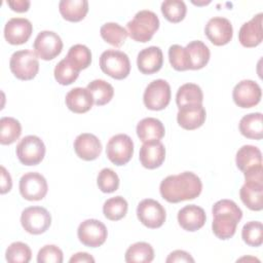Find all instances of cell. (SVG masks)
Wrapping results in <instances>:
<instances>
[{
	"label": "cell",
	"instance_id": "41",
	"mask_svg": "<svg viewBox=\"0 0 263 263\" xmlns=\"http://www.w3.org/2000/svg\"><path fill=\"white\" fill-rule=\"evenodd\" d=\"M97 184L102 192L112 193L116 191L119 187V178L113 170L105 167L99 173L97 178Z\"/></svg>",
	"mask_w": 263,
	"mask_h": 263
},
{
	"label": "cell",
	"instance_id": "22",
	"mask_svg": "<svg viewBox=\"0 0 263 263\" xmlns=\"http://www.w3.org/2000/svg\"><path fill=\"white\" fill-rule=\"evenodd\" d=\"M206 220L205 212L195 204H188L178 212L179 225L186 231H196L200 229Z\"/></svg>",
	"mask_w": 263,
	"mask_h": 263
},
{
	"label": "cell",
	"instance_id": "42",
	"mask_svg": "<svg viewBox=\"0 0 263 263\" xmlns=\"http://www.w3.org/2000/svg\"><path fill=\"white\" fill-rule=\"evenodd\" d=\"M168 61L172 67L177 71L189 70V62L186 48L179 44H173L170 46Z\"/></svg>",
	"mask_w": 263,
	"mask_h": 263
},
{
	"label": "cell",
	"instance_id": "20",
	"mask_svg": "<svg viewBox=\"0 0 263 263\" xmlns=\"http://www.w3.org/2000/svg\"><path fill=\"white\" fill-rule=\"evenodd\" d=\"M139 158L141 164L148 170L159 167L165 159L164 145L160 141L144 143L140 148Z\"/></svg>",
	"mask_w": 263,
	"mask_h": 263
},
{
	"label": "cell",
	"instance_id": "33",
	"mask_svg": "<svg viewBox=\"0 0 263 263\" xmlns=\"http://www.w3.org/2000/svg\"><path fill=\"white\" fill-rule=\"evenodd\" d=\"M22 134V125L13 117L4 116L0 119V143L10 145L14 143Z\"/></svg>",
	"mask_w": 263,
	"mask_h": 263
},
{
	"label": "cell",
	"instance_id": "16",
	"mask_svg": "<svg viewBox=\"0 0 263 263\" xmlns=\"http://www.w3.org/2000/svg\"><path fill=\"white\" fill-rule=\"evenodd\" d=\"M33 26L28 18L11 17L4 27V38L12 45L26 43L31 37Z\"/></svg>",
	"mask_w": 263,
	"mask_h": 263
},
{
	"label": "cell",
	"instance_id": "27",
	"mask_svg": "<svg viewBox=\"0 0 263 263\" xmlns=\"http://www.w3.org/2000/svg\"><path fill=\"white\" fill-rule=\"evenodd\" d=\"M186 51L189 62V70L202 69L210 61V49L200 40H194L186 45Z\"/></svg>",
	"mask_w": 263,
	"mask_h": 263
},
{
	"label": "cell",
	"instance_id": "8",
	"mask_svg": "<svg viewBox=\"0 0 263 263\" xmlns=\"http://www.w3.org/2000/svg\"><path fill=\"white\" fill-rule=\"evenodd\" d=\"M21 224L30 234L44 233L51 224L49 212L42 206H29L22 212Z\"/></svg>",
	"mask_w": 263,
	"mask_h": 263
},
{
	"label": "cell",
	"instance_id": "34",
	"mask_svg": "<svg viewBox=\"0 0 263 263\" xmlns=\"http://www.w3.org/2000/svg\"><path fill=\"white\" fill-rule=\"evenodd\" d=\"M66 59L77 71L80 72L90 65L91 51L83 44H75L70 47Z\"/></svg>",
	"mask_w": 263,
	"mask_h": 263
},
{
	"label": "cell",
	"instance_id": "15",
	"mask_svg": "<svg viewBox=\"0 0 263 263\" xmlns=\"http://www.w3.org/2000/svg\"><path fill=\"white\" fill-rule=\"evenodd\" d=\"M204 33L208 39L217 46L229 43L233 36V28L230 21L222 16H214L205 25Z\"/></svg>",
	"mask_w": 263,
	"mask_h": 263
},
{
	"label": "cell",
	"instance_id": "32",
	"mask_svg": "<svg viewBox=\"0 0 263 263\" xmlns=\"http://www.w3.org/2000/svg\"><path fill=\"white\" fill-rule=\"evenodd\" d=\"M202 90L195 83H185L181 85L176 95V103L179 108L187 104H202Z\"/></svg>",
	"mask_w": 263,
	"mask_h": 263
},
{
	"label": "cell",
	"instance_id": "11",
	"mask_svg": "<svg viewBox=\"0 0 263 263\" xmlns=\"http://www.w3.org/2000/svg\"><path fill=\"white\" fill-rule=\"evenodd\" d=\"M137 216L143 225L151 229H156L161 227L165 222L166 213L158 201L152 198H146L138 204Z\"/></svg>",
	"mask_w": 263,
	"mask_h": 263
},
{
	"label": "cell",
	"instance_id": "25",
	"mask_svg": "<svg viewBox=\"0 0 263 263\" xmlns=\"http://www.w3.org/2000/svg\"><path fill=\"white\" fill-rule=\"evenodd\" d=\"M235 162L237 167L245 174L262 166V153L253 145H243L236 152Z\"/></svg>",
	"mask_w": 263,
	"mask_h": 263
},
{
	"label": "cell",
	"instance_id": "7",
	"mask_svg": "<svg viewBox=\"0 0 263 263\" xmlns=\"http://www.w3.org/2000/svg\"><path fill=\"white\" fill-rule=\"evenodd\" d=\"M171 86L163 79H155L151 81L145 88L143 101L149 110H163L171 102Z\"/></svg>",
	"mask_w": 263,
	"mask_h": 263
},
{
	"label": "cell",
	"instance_id": "24",
	"mask_svg": "<svg viewBox=\"0 0 263 263\" xmlns=\"http://www.w3.org/2000/svg\"><path fill=\"white\" fill-rule=\"evenodd\" d=\"M69 110L81 114L89 111L93 105V99L87 88L75 87L68 91L65 99Z\"/></svg>",
	"mask_w": 263,
	"mask_h": 263
},
{
	"label": "cell",
	"instance_id": "10",
	"mask_svg": "<svg viewBox=\"0 0 263 263\" xmlns=\"http://www.w3.org/2000/svg\"><path fill=\"white\" fill-rule=\"evenodd\" d=\"M107 235V227L97 219L83 221L77 229V236L80 242L89 248L101 247L106 241Z\"/></svg>",
	"mask_w": 263,
	"mask_h": 263
},
{
	"label": "cell",
	"instance_id": "17",
	"mask_svg": "<svg viewBox=\"0 0 263 263\" xmlns=\"http://www.w3.org/2000/svg\"><path fill=\"white\" fill-rule=\"evenodd\" d=\"M205 117L206 113L202 104H187L179 108L177 121L182 128L193 130L204 123Z\"/></svg>",
	"mask_w": 263,
	"mask_h": 263
},
{
	"label": "cell",
	"instance_id": "3",
	"mask_svg": "<svg viewBox=\"0 0 263 263\" xmlns=\"http://www.w3.org/2000/svg\"><path fill=\"white\" fill-rule=\"evenodd\" d=\"M127 33L132 39L138 42H148L159 28V18L151 10L138 11L126 25Z\"/></svg>",
	"mask_w": 263,
	"mask_h": 263
},
{
	"label": "cell",
	"instance_id": "37",
	"mask_svg": "<svg viewBox=\"0 0 263 263\" xmlns=\"http://www.w3.org/2000/svg\"><path fill=\"white\" fill-rule=\"evenodd\" d=\"M161 12L171 23H180L184 20L187 7L182 0H165L161 3Z\"/></svg>",
	"mask_w": 263,
	"mask_h": 263
},
{
	"label": "cell",
	"instance_id": "39",
	"mask_svg": "<svg viewBox=\"0 0 263 263\" xmlns=\"http://www.w3.org/2000/svg\"><path fill=\"white\" fill-rule=\"evenodd\" d=\"M242 240L250 247H260L263 242V226L259 221H250L241 229Z\"/></svg>",
	"mask_w": 263,
	"mask_h": 263
},
{
	"label": "cell",
	"instance_id": "28",
	"mask_svg": "<svg viewBox=\"0 0 263 263\" xmlns=\"http://www.w3.org/2000/svg\"><path fill=\"white\" fill-rule=\"evenodd\" d=\"M61 15L69 22H80L88 12V2L86 0H62L59 3Z\"/></svg>",
	"mask_w": 263,
	"mask_h": 263
},
{
	"label": "cell",
	"instance_id": "46",
	"mask_svg": "<svg viewBox=\"0 0 263 263\" xmlns=\"http://www.w3.org/2000/svg\"><path fill=\"white\" fill-rule=\"evenodd\" d=\"M7 5L16 12H25L28 11L30 7V1L28 0H14V1H7Z\"/></svg>",
	"mask_w": 263,
	"mask_h": 263
},
{
	"label": "cell",
	"instance_id": "19",
	"mask_svg": "<svg viewBox=\"0 0 263 263\" xmlns=\"http://www.w3.org/2000/svg\"><path fill=\"white\" fill-rule=\"evenodd\" d=\"M74 151L77 156L83 160H95L102 152V144L97 136L83 133L76 137L74 141Z\"/></svg>",
	"mask_w": 263,
	"mask_h": 263
},
{
	"label": "cell",
	"instance_id": "14",
	"mask_svg": "<svg viewBox=\"0 0 263 263\" xmlns=\"http://www.w3.org/2000/svg\"><path fill=\"white\" fill-rule=\"evenodd\" d=\"M262 90L260 85L253 80L245 79L239 81L233 88L232 98L240 108H252L261 101Z\"/></svg>",
	"mask_w": 263,
	"mask_h": 263
},
{
	"label": "cell",
	"instance_id": "21",
	"mask_svg": "<svg viewBox=\"0 0 263 263\" xmlns=\"http://www.w3.org/2000/svg\"><path fill=\"white\" fill-rule=\"evenodd\" d=\"M163 65V54L158 46H149L138 53L137 66L143 74L158 72Z\"/></svg>",
	"mask_w": 263,
	"mask_h": 263
},
{
	"label": "cell",
	"instance_id": "6",
	"mask_svg": "<svg viewBox=\"0 0 263 263\" xmlns=\"http://www.w3.org/2000/svg\"><path fill=\"white\" fill-rule=\"evenodd\" d=\"M16 156L21 163L25 165H37L45 155V145L43 141L34 135L24 137L16 145Z\"/></svg>",
	"mask_w": 263,
	"mask_h": 263
},
{
	"label": "cell",
	"instance_id": "26",
	"mask_svg": "<svg viewBox=\"0 0 263 263\" xmlns=\"http://www.w3.org/2000/svg\"><path fill=\"white\" fill-rule=\"evenodd\" d=\"M165 129L162 122L154 117L142 119L137 125V135L143 142L159 141L164 137Z\"/></svg>",
	"mask_w": 263,
	"mask_h": 263
},
{
	"label": "cell",
	"instance_id": "31",
	"mask_svg": "<svg viewBox=\"0 0 263 263\" xmlns=\"http://www.w3.org/2000/svg\"><path fill=\"white\" fill-rule=\"evenodd\" d=\"M86 88L91 93L93 99V104L97 106L106 105L112 100L114 96L113 86L109 82L103 79H95L90 81L87 84Z\"/></svg>",
	"mask_w": 263,
	"mask_h": 263
},
{
	"label": "cell",
	"instance_id": "38",
	"mask_svg": "<svg viewBox=\"0 0 263 263\" xmlns=\"http://www.w3.org/2000/svg\"><path fill=\"white\" fill-rule=\"evenodd\" d=\"M5 258L9 263H28L32 258V251L27 243L14 241L6 249Z\"/></svg>",
	"mask_w": 263,
	"mask_h": 263
},
{
	"label": "cell",
	"instance_id": "9",
	"mask_svg": "<svg viewBox=\"0 0 263 263\" xmlns=\"http://www.w3.org/2000/svg\"><path fill=\"white\" fill-rule=\"evenodd\" d=\"M106 154L108 159L115 165H124L133 157L134 142L125 134L115 135L107 143Z\"/></svg>",
	"mask_w": 263,
	"mask_h": 263
},
{
	"label": "cell",
	"instance_id": "43",
	"mask_svg": "<svg viewBox=\"0 0 263 263\" xmlns=\"http://www.w3.org/2000/svg\"><path fill=\"white\" fill-rule=\"evenodd\" d=\"M38 263H62L63 252L54 245H46L42 247L37 255Z\"/></svg>",
	"mask_w": 263,
	"mask_h": 263
},
{
	"label": "cell",
	"instance_id": "13",
	"mask_svg": "<svg viewBox=\"0 0 263 263\" xmlns=\"http://www.w3.org/2000/svg\"><path fill=\"white\" fill-rule=\"evenodd\" d=\"M33 47L38 58L44 61H50L62 52L63 41L55 32L41 31L36 36Z\"/></svg>",
	"mask_w": 263,
	"mask_h": 263
},
{
	"label": "cell",
	"instance_id": "30",
	"mask_svg": "<svg viewBox=\"0 0 263 263\" xmlns=\"http://www.w3.org/2000/svg\"><path fill=\"white\" fill-rule=\"evenodd\" d=\"M124 259L127 263H150L154 259V250L148 242L139 241L128 247Z\"/></svg>",
	"mask_w": 263,
	"mask_h": 263
},
{
	"label": "cell",
	"instance_id": "23",
	"mask_svg": "<svg viewBox=\"0 0 263 263\" xmlns=\"http://www.w3.org/2000/svg\"><path fill=\"white\" fill-rule=\"evenodd\" d=\"M239 196L248 209L261 211L263 209V181H246L239 190Z\"/></svg>",
	"mask_w": 263,
	"mask_h": 263
},
{
	"label": "cell",
	"instance_id": "40",
	"mask_svg": "<svg viewBox=\"0 0 263 263\" xmlns=\"http://www.w3.org/2000/svg\"><path fill=\"white\" fill-rule=\"evenodd\" d=\"M53 74L58 83L62 85H69L78 78L79 71H77L65 58L57 64Z\"/></svg>",
	"mask_w": 263,
	"mask_h": 263
},
{
	"label": "cell",
	"instance_id": "4",
	"mask_svg": "<svg viewBox=\"0 0 263 263\" xmlns=\"http://www.w3.org/2000/svg\"><path fill=\"white\" fill-rule=\"evenodd\" d=\"M101 70L110 77L121 80L130 72V62L127 54L117 49H107L100 57Z\"/></svg>",
	"mask_w": 263,
	"mask_h": 263
},
{
	"label": "cell",
	"instance_id": "5",
	"mask_svg": "<svg viewBox=\"0 0 263 263\" xmlns=\"http://www.w3.org/2000/svg\"><path fill=\"white\" fill-rule=\"evenodd\" d=\"M9 68L17 79L31 80L39 71L38 58L32 50H17L10 57Z\"/></svg>",
	"mask_w": 263,
	"mask_h": 263
},
{
	"label": "cell",
	"instance_id": "47",
	"mask_svg": "<svg viewBox=\"0 0 263 263\" xmlns=\"http://www.w3.org/2000/svg\"><path fill=\"white\" fill-rule=\"evenodd\" d=\"M69 262H71V263H76V262H78V263H81V262H89V263H90V262H95V259H93V257L90 256L89 254L84 253V252H80V253L74 254V255L70 258Z\"/></svg>",
	"mask_w": 263,
	"mask_h": 263
},
{
	"label": "cell",
	"instance_id": "2",
	"mask_svg": "<svg viewBox=\"0 0 263 263\" xmlns=\"http://www.w3.org/2000/svg\"><path fill=\"white\" fill-rule=\"evenodd\" d=\"M214 234L220 239L231 238L236 231L237 224L242 218L240 208L230 199H221L215 202L212 209Z\"/></svg>",
	"mask_w": 263,
	"mask_h": 263
},
{
	"label": "cell",
	"instance_id": "44",
	"mask_svg": "<svg viewBox=\"0 0 263 263\" xmlns=\"http://www.w3.org/2000/svg\"><path fill=\"white\" fill-rule=\"evenodd\" d=\"M166 263H175V262H194V259L191 257V255L185 251L182 250H176L172 252L168 257L165 260Z\"/></svg>",
	"mask_w": 263,
	"mask_h": 263
},
{
	"label": "cell",
	"instance_id": "29",
	"mask_svg": "<svg viewBox=\"0 0 263 263\" xmlns=\"http://www.w3.org/2000/svg\"><path fill=\"white\" fill-rule=\"evenodd\" d=\"M240 134L253 140H261L263 138V123H262V113H250L245 115L238 124Z\"/></svg>",
	"mask_w": 263,
	"mask_h": 263
},
{
	"label": "cell",
	"instance_id": "18",
	"mask_svg": "<svg viewBox=\"0 0 263 263\" xmlns=\"http://www.w3.org/2000/svg\"><path fill=\"white\" fill-rule=\"evenodd\" d=\"M262 21L263 13L259 12L240 27L238 32V40L242 46L256 47L262 42Z\"/></svg>",
	"mask_w": 263,
	"mask_h": 263
},
{
	"label": "cell",
	"instance_id": "45",
	"mask_svg": "<svg viewBox=\"0 0 263 263\" xmlns=\"http://www.w3.org/2000/svg\"><path fill=\"white\" fill-rule=\"evenodd\" d=\"M12 187V181L9 173L7 170L2 165L1 166V194H5L6 192H9Z\"/></svg>",
	"mask_w": 263,
	"mask_h": 263
},
{
	"label": "cell",
	"instance_id": "36",
	"mask_svg": "<svg viewBox=\"0 0 263 263\" xmlns=\"http://www.w3.org/2000/svg\"><path fill=\"white\" fill-rule=\"evenodd\" d=\"M128 204L125 198L122 196H114L107 199L103 205L104 216L111 221H118L125 217L127 213Z\"/></svg>",
	"mask_w": 263,
	"mask_h": 263
},
{
	"label": "cell",
	"instance_id": "12",
	"mask_svg": "<svg viewBox=\"0 0 263 263\" xmlns=\"http://www.w3.org/2000/svg\"><path fill=\"white\" fill-rule=\"evenodd\" d=\"M18 187L21 195L25 199L31 201L43 199L48 190L45 178L36 172H29L24 174L20 179Z\"/></svg>",
	"mask_w": 263,
	"mask_h": 263
},
{
	"label": "cell",
	"instance_id": "35",
	"mask_svg": "<svg viewBox=\"0 0 263 263\" xmlns=\"http://www.w3.org/2000/svg\"><path fill=\"white\" fill-rule=\"evenodd\" d=\"M100 33L102 38L109 44L115 46V47H120L124 41L127 38V31L125 28L121 27L117 23H106L104 24L101 29Z\"/></svg>",
	"mask_w": 263,
	"mask_h": 263
},
{
	"label": "cell",
	"instance_id": "1",
	"mask_svg": "<svg viewBox=\"0 0 263 263\" xmlns=\"http://www.w3.org/2000/svg\"><path fill=\"white\" fill-rule=\"evenodd\" d=\"M201 190L202 183L199 177L192 172L167 176L159 186L162 198L171 203L194 199L199 196Z\"/></svg>",
	"mask_w": 263,
	"mask_h": 263
}]
</instances>
